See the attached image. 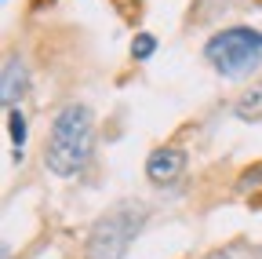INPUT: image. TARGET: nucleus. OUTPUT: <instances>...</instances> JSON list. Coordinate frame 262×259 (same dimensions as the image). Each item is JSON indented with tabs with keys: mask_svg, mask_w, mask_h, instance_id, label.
<instances>
[{
	"mask_svg": "<svg viewBox=\"0 0 262 259\" xmlns=\"http://www.w3.org/2000/svg\"><path fill=\"white\" fill-rule=\"evenodd\" d=\"M91 110L88 106H66L51 124V143H48V168L55 175H73L88 153H91Z\"/></svg>",
	"mask_w": 262,
	"mask_h": 259,
	"instance_id": "nucleus-1",
	"label": "nucleus"
},
{
	"mask_svg": "<svg viewBox=\"0 0 262 259\" xmlns=\"http://www.w3.org/2000/svg\"><path fill=\"white\" fill-rule=\"evenodd\" d=\"M204 55L215 62V70L226 73V77H241L248 73L251 66L262 62V33L248 26H237V29H222L215 33L204 48Z\"/></svg>",
	"mask_w": 262,
	"mask_h": 259,
	"instance_id": "nucleus-2",
	"label": "nucleus"
},
{
	"mask_svg": "<svg viewBox=\"0 0 262 259\" xmlns=\"http://www.w3.org/2000/svg\"><path fill=\"white\" fill-rule=\"evenodd\" d=\"M142 219V208H117L113 215H106L88 237V259H124Z\"/></svg>",
	"mask_w": 262,
	"mask_h": 259,
	"instance_id": "nucleus-3",
	"label": "nucleus"
},
{
	"mask_svg": "<svg viewBox=\"0 0 262 259\" xmlns=\"http://www.w3.org/2000/svg\"><path fill=\"white\" fill-rule=\"evenodd\" d=\"M182 168H186V153L182 150H157L146 161V172H149L153 183H171Z\"/></svg>",
	"mask_w": 262,
	"mask_h": 259,
	"instance_id": "nucleus-4",
	"label": "nucleus"
},
{
	"mask_svg": "<svg viewBox=\"0 0 262 259\" xmlns=\"http://www.w3.org/2000/svg\"><path fill=\"white\" fill-rule=\"evenodd\" d=\"M22 91H26V70H22L18 58H11L4 66V95H0V99L11 106L15 99H22Z\"/></svg>",
	"mask_w": 262,
	"mask_h": 259,
	"instance_id": "nucleus-5",
	"label": "nucleus"
},
{
	"mask_svg": "<svg viewBox=\"0 0 262 259\" xmlns=\"http://www.w3.org/2000/svg\"><path fill=\"white\" fill-rule=\"evenodd\" d=\"M237 117H241V121H255V117H262V84H258L255 91H248L244 99L237 103Z\"/></svg>",
	"mask_w": 262,
	"mask_h": 259,
	"instance_id": "nucleus-6",
	"label": "nucleus"
},
{
	"mask_svg": "<svg viewBox=\"0 0 262 259\" xmlns=\"http://www.w3.org/2000/svg\"><path fill=\"white\" fill-rule=\"evenodd\" d=\"M204 259H258V252L251 245H226V248H219V252H211Z\"/></svg>",
	"mask_w": 262,
	"mask_h": 259,
	"instance_id": "nucleus-7",
	"label": "nucleus"
},
{
	"mask_svg": "<svg viewBox=\"0 0 262 259\" xmlns=\"http://www.w3.org/2000/svg\"><path fill=\"white\" fill-rule=\"evenodd\" d=\"M153 48H157V41H153L149 33H139V37H135V44H131V55H135V58H149V55H153Z\"/></svg>",
	"mask_w": 262,
	"mask_h": 259,
	"instance_id": "nucleus-8",
	"label": "nucleus"
},
{
	"mask_svg": "<svg viewBox=\"0 0 262 259\" xmlns=\"http://www.w3.org/2000/svg\"><path fill=\"white\" fill-rule=\"evenodd\" d=\"M8 124H11V139L22 146L26 143V117L18 113V110H11V117H8Z\"/></svg>",
	"mask_w": 262,
	"mask_h": 259,
	"instance_id": "nucleus-9",
	"label": "nucleus"
},
{
	"mask_svg": "<svg viewBox=\"0 0 262 259\" xmlns=\"http://www.w3.org/2000/svg\"><path fill=\"white\" fill-rule=\"evenodd\" d=\"M241 190H262V165H255L241 175Z\"/></svg>",
	"mask_w": 262,
	"mask_h": 259,
	"instance_id": "nucleus-10",
	"label": "nucleus"
}]
</instances>
